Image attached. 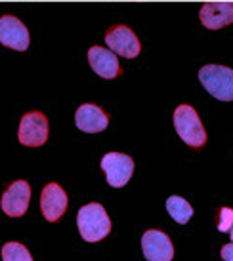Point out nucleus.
<instances>
[{
    "instance_id": "14",
    "label": "nucleus",
    "mask_w": 233,
    "mask_h": 261,
    "mask_svg": "<svg viewBox=\"0 0 233 261\" xmlns=\"http://www.w3.org/2000/svg\"><path fill=\"white\" fill-rule=\"evenodd\" d=\"M167 212L170 214V218L180 225H185L193 216V208L190 206V202L178 195H172L167 200Z\"/></svg>"
},
{
    "instance_id": "12",
    "label": "nucleus",
    "mask_w": 233,
    "mask_h": 261,
    "mask_svg": "<svg viewBox=\"0 0 233 261\" xmlns=\"http://www.w3.org/2000/svg\"><path fill=\"white\" fill-rule=\"evenodd\" d=\"M199 19L208 31H220L233 23V2H206L199 10Z\"/></svg>"
},
{
    "instance_id": "16",
    "label": "nucleus",
    "mask_w": 233,
    "mask_h": 261,
    "mask_svg": "<svg viewBox=\"0 0 233 261\" xmlns=\"http://www.w3.org/2000/svg\"><path fill=\"white\" fill-rule=\"evenodd\" d=\"M233 227V208H222L220 210V221H218V231L227 232Z\"/></svg>"
},
{
    "instance_id": "11",
    "label": "nucleus",
    "mask_w": 233,
    "mask_h": 261,
    "mask_svg": "<svg viewBox=\"0 0 233 261\" xmlns=\"http://www.w3.org/2000/svg\"><path fill=\"white\" fill-rule=\"evenodd\" d=\"M67 202H69L67 193L56 181L48 183L40 193V210H42V216L46 218V221H50V223L61 219V216L67 210Z\"/></svg>"
},
{
    "instance_id": "13",
    "label": "nucleus",
    "mask_w": 233,
    "mask_h": 261,
    "mask_svg": "<svg viewBox=\"0 0 233 261\" xmlns=\"http://www.w3.org/2000/svg\"><path fill=\"white\" fill-rule=\"evenodd\" d=\"M75 124L80 132L98 134L109 126V116L102 107H98L94 103H82L75 113Z\"/></svg>"
},
{
    "instance_id": "17",
    "label": "nucleus",
    "mask_w": 233,
    "mask_h": 261,
    "mask_svg": "<svg viewBox=\"0 0 233 261\" xmlns=\"http://www.w3.org/2000/svg\"><path fill=\"white\" fill-rule=\"evenodd\" d=\"M220 255L224 261H233V242L231 244H224V248L220 250Z\"/></svg>"
},
{
    "instance_id": "9",
    "label": "nucleus",
    "mask_w": 233,
    "mask_h": 261,
    "mask_svg": "<svg viewBox=\"0 0 233 261\" xmlns=\"http://www.w3.org/2000/svg\"><path fill=\"white\" fill-rule=\"evenodd\" d=\"M142 252L147 261H172L174 246L167 232L149 229L142 237Z\"/></svg>"
},
{
    "instance_id": "4",
    "label": "nucleus",
    "mask_w": 233,
    "mask_h": 261,
    "mask_svg": "<svg viewBox=\"0 0 233 261\" xmlns=\"http://www.w3.org/2000/svg\"><path fill=\"white\" fill-rule=\"evenodd\" d=\"M48 118L40 111H31L23 115L17 130V139L25 147H40L48 141Z\"/></svg>"
},
{
    "instance_id": "8",
    "label": "nucleus",
    "mask_w": 233,
    "mask_h": 261,
    "mask_svg": "<svg viewBox=\"0 0 233 261\" xmlns=\"http://www.w3.org/2000/svg\"><path fill=\"white\" fill-rule=\"evenodd\" d=\"M29 29L15 15L6 14L0 17V44L10 50L25 51L29 48Z\"/></svg>"
},
{
    "instance_id": "10",
    "label": "nucleus",
    "mask_w": 233,
    "mask_h": 261,
    "mask_svg": "<svg viewBox=\"0 0 233 261\" xmlns=\"http://www.w3.org/2000/svg\"><path fill=\"white\" fill-rule=\"evenodd\" d=\"M88 63L98 76H102L105 80H113L123 73L116 54L109 48H103V46H92L88 50Z\"/></svg>"
},
{
    "instance_id": "2",
    "label": "nucleus",
    "mask_w": 233,
    "mask_h": 261,
    "mask_svg": "<svg viewBox=\"0 0 233 261\" xmlns=\"http://www.w3.org/2000/svg\"><path fill=\"white\" fill-rule=\"evenodd\" d=\"M174 128L178 136L183 139V143H188L193 149H201L206 143V132L203 128V122L197 115V111L188 103L176 107Z\"/></svg>"
},
{
    "instance_id": "7",
    "label": "nucleus",
    "mask_w": 233,
    "mask_h": 261,
    "mask_svg": "<svg viewBox=\"0 0 233 261\" xmlns=\"http://www.w3.org/2000/svg\"><path fill=\"white\" fill-rule=\"evenodd\" d=\"M31 202V185L25 179L10 183V187L4 191L0 206L8 218H21L29 208Z\"/></svg>"
},
{
    "instance_id": "5",
    "label": "nucleus",
    "mask_w": 233,
    "mask_h": 261,
    "mask_svg": "<svg viewBox=\"0 0 233 261\" xmlns=\"http://www.w3.org/2000/svg\"><path fill=\"white\" fill-rule=\"evenodd\" d=\"M102 170L105 172L107 183L111 187L121 189L130 181L134 174V160L124 152H105L102 159Z\"/></svg>"
},
{
    "instance_id": "15",
    "label": "nucleus",
    "mask_w": 233,
    "mask_h": 261,
    "mask_svg": "<svg viewBox=\"0 0 233 261\" xmlns=\"http://www.w3.org/2000/svg\"><path fill=\"white\" fill-rule=\"evenodd\" d=\"M2 261H33L31 252L19 242H6L2 246Z\"/></svg>"
},
{
    "instance_id": "3",
    "label": "nucleus",
    "mask_w": 233,
    "mask_h": 261,
    "mask_svg": "<svg viewBox=\"0 0 233 261\" xmlns=\"http://www.w3.org/2000/svg\"><path fill=\"white\" fill-rule=\"evenodd\" d=\"M204 90L220 101H233V69L224 65H204L199 71Z\"/></svg>"
},
{
    "instance_id": "6",
    "label": "nucleus",
    "mask_w": 233,
    "mask_h": 261,
    "mask_svg": "<svg viewBox=\"0 0 233 261\" xmlns=\"http://www.w3.org/2000/svg\"><path fill=\"white\" fill-rule=\"evenodd\" d=\"M105 44L109 46V50L115 51L116 56H123L126 59L138 58L139 50H142L139 38L126 25H115V27H111L107 31V35H105Z\"/></svg>"
},
{
    "instance_id": "1",
    "label": "nucleus",
    "mask_w": 233,
    "mask_h": 261,
    "mask_svg": "<svg viewBox=\"0 0 233 261\" xmlns=\"http://www.w3.org/2000/svg\"><path fill=\"white\" fill-rule=\"evenodd\" d=\"M77 227L86 242H100L111 232V219L102 204L90 202L77 214Z\"/></svg>"
},
{
    "instance_id": "18",
    "label": "nucleus",
    "mask_w": 233,
    "mask_h": 261,
    "mask_svg": "<svg viewBox=\"0 0 233 261\" xmlns=\"http://www.w3.org/2000/svg\"><path fill=\"white\" fill-rule=\"evenodd\" d=\"M229 234H231V242H233V227H231V232H229Z\"/></svg>"
}]
</instances>
